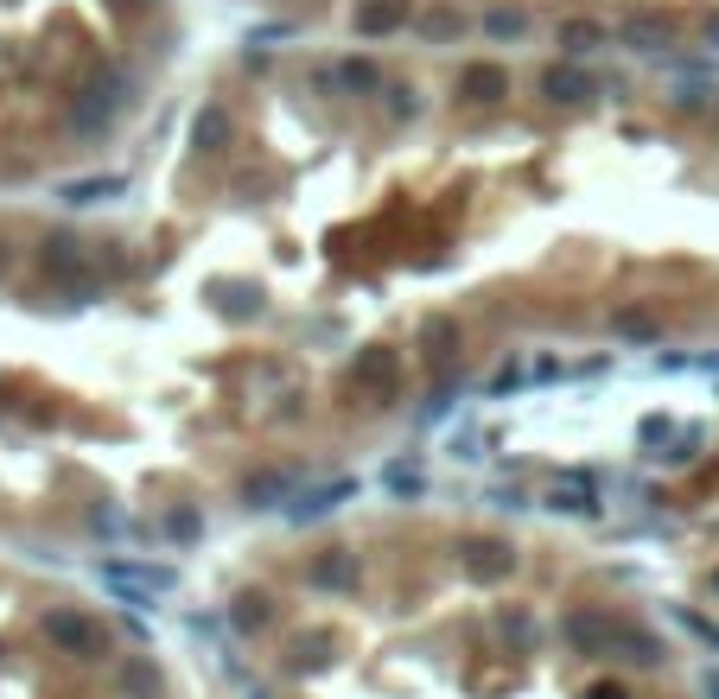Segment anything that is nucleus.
Segmentation results:
<instances>
[{"mask_svg":"<svg viewBox=\"0 0 719 699\" xmlns=\"http://www.w3.org/2000/svg\"><path fill=\"white\" fill-rule=\"evenodd\" d=\"M548 96H554V103H579V96H586V76L579 71H548Z\"/></svg>","mask_w":719,"mask_h":699,"instance_id":"3","label":"nucleus"},{"mask_svg":"<svg viewBox=\"0 0 719 699\" xmlns=\"http://www.w3.org/2000/svg\"><path fill=\"white\" fill-rule=\"evenodd\" d=\"M484 26H491V38H516V33H523V13H510V7H496V13L484 20Z\"/></svg>","mask_w":719,"mask_h":699,"instance_id":"5","label":"nucleus"},{"mask_svg":"<svg viewBox=\"0 0 719 699\" xmlns=\"http://www.w3.org/2000/svg\"><path fill=\"white\" fill-rule=\"evenodd\" d=\"M707 38H719V20H714V26H707Z\"/></svg>","mask_w":719,"mask_h":699,"instance_id":"7","label":"nucleus"},{"mask_svg":"<svg viewBox=\"0 0 719 699\" xmlns=\"http://www.w3.org/2000/svg\"><path fill=\"white\" fill-rule=\"evenodd\" d=\"M624 33L637 38L644 51H656V45H669V26H656V20H637V26H624Z\"/></svg>","mask_w":719,"mask_h":699,"instance_id":"4","label":"nucleus"},{"mask_svg":"<svg viewBox=\"0 0 719 699\" xmlns=\"http://www.w3.org/2000/svg\"><path fill=\"white\" fill-rule=\"evenodd\" d=\"M465 89L478 96V103H496L510 83H503V71H491V64H478V71H465Z\"/></svg>","mask_w":719,"mask_h":699,"instance_id":"2","label":"nucleus"},{"mask_svg":"<svg viewBox=\"0 0 719 699\" xmlns=\"http://www.w3.org/2000/svg\"><path fill=\"white\" fill-rule=\"evenodd\" d=\"M395 26H408V7L402 0H370L357 13V33H395Z\"/></svg>","mask_w":719,"mask_h":699,"instance_id":"1","label":"nucleus"},{"mask_svg":"<svg viewBox=\"0 0 719 699\" xmlns=\"http://www.w3.org/2000/svg\"><path fill=\"white\" fill-rule=\"evenodd\" d=\"M561 38H567V51H592V38H599V26H586V20H573V26H561Z\"/></svg>","mask_w":719,"mask_h":699,"instance_id":"6","label":"nucleus"}]
</instances>
